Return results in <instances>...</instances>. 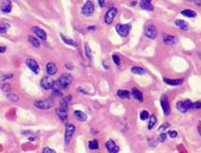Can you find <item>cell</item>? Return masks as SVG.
<instances>
[{
	"label": "cell",
	"mask_w": 201,
	"mask_h": 153,
	"mask_svg": "<svg viewBox=\"0 0 201 153\" xmlns=\"http://www.w3.org/2000/svg\"><path fill=\"white\" fill-rule=\"evenodd\" d=\"M71 83H72V78L70 74L63 73V74H61V76H59L55 86H58L60 89H67L70 87Z\"/></svg>",
	"instance_id": "6da1fadb"
},
{
	"label": "cell",
	"mask_w": 201,
	"mask_h": 153,
	"mask_svg": "<svg viewBox=\"0 0 201 153\" xmlns=\"http://www.w3.org/2000/svg\"><path fill=\"white\" fill-rule=\"evenodd\" d=\"M34 106L39 110H49L54 106V101L52 98H46L44 100H36L34 102Z\"/></svg>",
	"instance_id": "7a4b0ae2"
},
{
	"label": "cell",
	"mask_w": 201,
	"mask_h": 153,
	"mask_svg": "<svg viewBox=\"0 0 201 153\" xmlns=\"http://www.w3.org/2000/svg\"><path fill=\"white\" fill-rule=\"evenodd\" d=\"M94 12H95V4H94L92 0H87L86 3L83 5L81 10L82 15H84L86 17H89V16H92L94 14Z\"/></svg>",
	"instance_id": "3957f363"
},
{
	"label": "cell",
	"mask_w": 201,
	"mask_h": 153,
	"mask_svg": "<svg viewBox=\"0 0 201 153\" xmlns=\"http://www.w3.org/2000/svg\"><path fill=\"white\" fill-rule=\"evenodd\" d=\"M145 36L149 39H155L158 37V30L154 24H147L145 27Z\"/></svg>",
	"instance_id": "277c9868"
},
{
	"label": "cell",
	"mask_w": 201,
	"mask_h": 153,
	"mask_svg": "<svg viewBox=\"0 0 201 153\" xmlns=\"http://www.w3.org/2000/svg\"><path fill=\"white\" fill-rule=\"evenodd\" d=\"M41 87L44 88V89H46V91H49V89H52L53 87H54V81L51 76H44L41 79Z\"/></svg>",
	"instance_id": "5b68a950"
},
{
	"label": "cell",
	"mask_w": 201,
	"mask_h": 153,
	"mask_svg": "<svg viewBox=\"0 0 201 153\" xmlns=\"http://www.w3.org/2000/svg\"><path fill=\"white\" fill-rule=\"evenodd\" d=\"M115 29H116L117 33H118L121 37H126V36L129 34V32H130V30H131V24H117Z\"/></svg>",
	"instance_id": "8992f818"
},
{
	"label": "cell",
	"mask_w": 201,
	"mask_h": 153,
	"mask_svg": "<svg viewBox=\"0 0 201 153\" xmlns=\"http://www.w3.org/2000/svg\"><path fill=\"white\" fill-rule=\"evenodd\" d=\"M192 104H193V102L191 100H185L177 102L176 106L178 108V111H180L181 113H186L187 111L192 110Z\"/></svg>",
	"instance_id": "52a82bcc"
},
{
	"label": "cell",
	"mask_w": 201,
	"mask_h": 153,
	"mask_svg": "<svg viewBox=\"0 0 201 153\" xmlns=\"http://www.w3.org/2000/svg\"><path fill=\"white\" fill-rule=\"evenodd\" d=\"M117 9L116 7H111L108 10V12L106 13V16H104V21H106V24H111L114 21L115 17L117 15Z\"/></svg>",
	"instance_id": "ba28073f"
},
{
	"label": "cell",
	"mask_w": 201,
	"mask_h": 153,
	"mask_svg": "<svg viewBox=\"0 0 201 153\" xmlns=\"http://www.w3.org/2000/svg\"><path fill=\"white\" fill-rule=\"evenodd\" d=\"M74 131H76V127L74 125H71V123L66 125V128H65V137H64V141H65L66 145L70 141Z\"/></svg>",
	"instance_id": "9c48e42d"
},
{
	"label": "cell",
	"mask_w": 201,
	"mask_h": 153,
	"mask_svg": "<svg viewBox=\"0 0 201 153\" xmlns=\"http://www.w3.org/2000/svg\"><path fill=\"white\" fill-rule=\"evenodd\" d=\"M160 103H161V108H162L164 115L168 116L170 114V105L168 100H167V97L163 95L162 97H161V99H160Z\"/></svg>",
	"instance_id": "30bf717a"
},
{
	"label": "cell",
	"mask_w": 201,
	"mask_h": 153,
	"mask_svg": "<svg viewBox=\"0 0 201 153\" xmlns=\"http://www.w3.org/2000/svg\"><path fill=\"white\" fill-rule=\"evenodd\" d=\"M26 65L28 66L29 69L31 70V71H33L35 74L39 73V65L37 64V62H36L35 60L27 59V60H26Z\"/></svg>",
	"instance_id": "8fae6325"
},
{
	"label": "cell",
	"mask_w": 201,
	"mask_h": 153,
	"mask_svg": "<svg viewBox=\"0 0 201 153\" xmlns=\"http://www.w3.org/2000/svg\"><path fill=\"white\" fill-rule=\"evenodd\" d=\"M106 148L109 153H118V151H119V147L117 146L116 144H115V141L112 140V139H110V140L106 141Z\"/></svg>",
	"instance_id": "7c38bea8"
},
{
	"label": "cell",
	"mask_w": 201,
	"mask_h": 153,
	"mask_svg": "<svg viewBox=\"0 0 201 153\" xmlns=\"http://www.w3.org/2000/svg\"><path fill=\"white\" fill-rule=\"evenodd\" d=\"M31 30L33 31V33H34V34H35L39 38H41L42 41H46L47 39L46 32L44 31L42 28H39V27H32Z\"/></svg>",
	"instance_id": "4fadbf2b"
},
{
	"label": "cell",
	"mask_w": 201,
	"mask_h": 153,
	"mask_svg": "<svg viewBox=\"0 0 201 153\" xmlns=\"http://www.w3.org/2000/svg\"><path fill=\"white\" fill-rule=\"evenodd\" d=\"M58 71V68H57V65L54 64L53 62H48L46 64V72L48 76H53V74H55Z\"/></svg>",
	"instance_id": "5bb4252c"
},
{
	"label": "cell",
	"mask_w": 201,
	"mask_h": 153,
	"mask_svg": "<svg viewBox=\"0 0 201 153\" xmlns=\"http://www.w3.org/2000/svg\"><path fill=\"white\" fill-rule=\"evenodd\" d=\"M67 113H68V111L64 110V108H57V111H55V114H57V116L63 122H66L67 119H68V114H67Z\"/></svg>",
	"instance_id": "9a60e30c"
},
{
	"label": "cell",
	"mask_w": 201,
	"mask_h": 153,
	"mask_svg": "<svg viewBox=\"0 0 201 153\" xmlns=\"http://www.w3.org/2000/svg\"><path fill=\"white\" fill-rule=\"evenodd\" d=\"M163 41H164V43L167 44V45H175V44L178 43V38L164 33V34H163Z\"/></svg>",
	"instance_id": "2e32d148"
},
{
	"label": "cell",
	"mask_w": 201,
	"mask_h": 153,
	"mask_svg": "<svg viewBox=\"0 0 201 153\" xmlns=\"http://www.w3.org/2000/svg\"><path fill=\"white\" fill-rule=\"evenodd\" d=\"M164 82L170 86H180L181 84L183 83V79H167V78H165Z\"/></svg>",
	"instance_id": "e0dca14e"
},
{
	"label": "cell",
	"mask_w": 201,
	"mask_h": 153,
	"mask_svg": "<svg viewBox=\"0 0 201 153\" xmlns=\"http://www.w3.org/2000/svg\"><path fill=\"white\" fill-rule=\"evenodd\" d=\"M141 7L146 11H153L152 0H141Z\"/></svg>",
	"instance_id": "ac0fdd59"
},
{
	"label": "cell",
	"mask_w": 201,
	"mask_h": 153,
	"mask_svg": "<svg viewBox=\"0 0 201 153\" xmlns=\"http://www.w3.org/2000/svg\"><path fill=\"white\" fill-rule=\"evenodd\" d=\"M175 24H176L177 27H178L179 29H181L182 31H187V30L189 29L188 24H187L186 21L182 20V19H177V20L175 21Z\"/></svg>",
	"instance_id": "d6986e66"
},
{
	"label": "cell",
	"mask_w": 201,
	"mask_h": 153,
	"mask_svg": "<svg viewBox=\"0 0 201 153\" xmlns=\"http://www.w3.org/2000/svg\"><path fill=\"white\" fill-rule=\"evenodd\" d=\"M1 12L2 13H5V14H7V13H10L11 11H12V3H11V1H7V0H5L3 3L1 4Z\"/></svg>",
	"instance_id": "ffe728a7"
},
{
	"label": "cell",
	"mask_w": 201,
	"mask_h": 153,
	"mask_svg": "<svg viewBox=\"0 0 201 153\" xmlns=\"http://www.w3.org/2000/svg\"><path fill=\"white\" fill-rule=\"evenodd\" d=\"M131 94H132V96H133V98L135 99V100L139 101V102H143V100H144L143 94H141V91H138L137 88H133L132 91H131Z\"/></svg>",
	"instance_id": "44dd1931"
},
{
	"label": "cell",
	"mask_w": 201,
	"mask_h": 153,
	"mask_svg": "<svg viewBox=\"0 0 201 153\" xmlns=\"http://www.w3.org/2000/svg\"><path fill=\"white\" fill-rule=\"evenodd\" d=\"M74 116L76 117L77 120H79V121H81V122L86 120V115H85L82 111H74Z\"/></svg>",
	"instance_id": "7402d4cb"
},
{
	"label": "cell",
	"mask_w": 201,
	"mask_h": 153,
	"mask_svg": "<svg viewBox=\"0 0 201 153\" xmlns=\"http://www.w3.org/2000/svg\"><path fill=\"white\" fill-rule=\"evenodd\" d=\"M60 35H61V38L63 39V42L65 43V44H67V45H69V46H72V47H76V46H77V44H76L74 41L70 39L69 37H66L63 33H60Z\"/></svg>",
	"instance_id": "603a6c76"
},
{
	"label": "cell",
	"mask_w": 201,
	"mask_h": 153,
	"mask_svg": "<svg viewBox=\"0 0 201 153\" xmlns=\"http://www.w3.org/2000/svg\"><path fill=\"white\" fill-rule=\"evenodd\" d=\"M181 14L184 15V16H186V17H189V18H194L197 16V13L195 12V11H192V10H183L181 12Z\"/></svg>",
	"instance_id": "cb8c5ba5"
},
{
	"label": "cell",
	"mask_w": 201,
	"mask_h": 153,
	"mask_svg": "<svg viewBox=\"0 0 201 153\" xmlns=\"http://www.w3.org/2000/svg\"><path fill=\"white\" fill-rule=\"evenodd\" d=\"M131 71L132 73L134 74H145L146 73V70L144 68H141V67H138V66H134L131 68Z\"/></svg>",
	"instance_id": "d4e9b609"
},
{
	"label": "cell",
	"mask_w": 201,
	"mask_h": 153,
	"mask_svg": "<svg viewBox=\"0 0 201 153\" xmlns=\"http://www.w3.org/2000/svg\"><path fill=\"white\" fill-rule=\"evenodd\" d=\"M116 94H117V96L119 98H121V99H126V98L128 99V98L130 97V93L128 91H124V89H118Z\"/></svg>",
	"instance_id": "484cf974"
},
{
	"label": "cell",
	"mask_w": 201,
	"mask_h": 153,
	"mask_svg": "<svg viewBox=\"0 0 201 153\" xmlns=\"http://www.w3.org/2000/svg\"><path fill=\"white\" fill-rule=\"evenodd\" d=\"M28 41L32 46H34V47H36V48L41 47V43H39V41L37 39V38L34 37V36H29Z\"/></svg>",
	"instance_id": "4316f807"
},
{
	"label": "cell",
	"mask_w": 201,
	"mask_h": 153,
	"mask_svg": "<svg viewBox=\"0 0 201 153\" xmlns=\"http://www.w3.org/2000/svg\"><path fill=\"white\" fill-rule=\"evenodd\" d=\"M156 116L155 115H151L150 116V120H149V123H148V130H152V128L155 125V123H156Z\"/></svg>",
	"instance_id": "83f0119b"
},
{
	"label": "cell",
	"mask_w": 201,
	"mask_h": 153,
	"mask_svg": "<svg viewBox=\"0 0 201 153\" xmlns=\"http://www.w3.org/2000/svg\"><path fill=\"white\" fill-rule=\"evenodd\" d=\"M88 147H89V149L91 150H97L99 148V145H98V140H91L89 143H88Z\"/></svg>",
	"instance_id": "f1b7e54d"
},
{
	"label": "cell",
	"mask_w": 201,
	"mask_h": 153,
	"mask_svg": "<svg viewBox=\"0 0 201 153\" xmlns=\"http://www.w3.org/2000/svg\"><path fill=\"white\" fill-rule=\"evenodd\" d=\"M10 24H0V34H5L7 31L10 29Z\"/></svg>",
	"instance_id": "f546056e"
},
{
	"label": "cell",
	"mask_w": 201,
	"mask_h": 153,
	"mask_svg": "<svg viewBox=\"0 0 201 153\" xmlns=\"http://www.w3.org/2000/svg\"><path fill=\"white\" fill-rule=\"evenodd\" d=\"M85 54L87 56V58L89 60H93L92 49H91V47H89V45H88V44H86V45H85Z\"/></svg>",
	"instance_id": "4dcf8cb0"
},
{
	"label": "cell",
	"mask_w": 201,
	"mask_h": 153,
	"mask_svg": "<svg viewBox=\"0 0 201 153\" xmlns=\"http://www.w3.org/2000/svg\"><path fill=\"white\" fill-rule=\"evenodd\" d=\"M7 98L9 99V100L12 101V102H17V101L19 100V98H18L16 95H15V94H11V93L7 94Z\"/></svg>",
	"instance_id": "1f68e13d"
},
{
	"label": "cell",
	"mask_w": 201,
	"mask_h": 153,
	"mask_svg": "<svg viewBox=\"0 0 201 153\" xmlns=\"http://www.w3.org/2000/svg\"><path fill=\"white\" fill-rule=\"evenodd\" d=\"M139 117H141V120H147L149 118V113L146 110H143L141 112V115H139Z\"/></svg>",
	"instance_id": "d6a6232c"
},
{
	"label": "cell",
	"mask_w": 201,
	"mask_h": 153,
	"mask_svg": "<svg viewBox=\"0 0 201 153\" xmlns=\"http://www.w3.org/2000/svg\"><path fill=\"white\" fill-rule=\"evenodd\" d=\"M2 91H3L5 94H9V93H11L12 88H11L10 84H9V83H4L3 85H2Z\"/></svg>",
	"instance_id": "836d02e7"
},
{
	"label": "cell",
	"mask_w": 201,
	"mask_h": 153,
	"mask_svg": "<svg viewBox=\"0 0 201 153\" xmlns=\"http://www.w3.org/2000/svg\"><path fill=\"white\" fill-rule=\"evenodd\" d=\"M52 94H53V96H54V97H59V96H61V91L60 89H59V87L58 86H55V85H54V87H53L52 88Z\"/></svg>",
	"instance_id": "e575fe53"
},
{
	"label": "cell",
	"mask_w": 201,
	"mask_h": 153,
	"mask_svg": "<svg viewBox=\"0 0 201 153\" xmlns=\"http://www.w3.org/2000/svg\"><path fill=\"white\" fill-rule=\"evenodd\" d=\"M199 110V108H201V102L200 101H197V102H193V104H192V110Z\"/></svg>",
	"instance_id": "d590c367"
},
{
	"label": "cell",
	"mask_w": 201,
	"mask_h": 153,
	"mask_svg": "<svg viewBox=\"0 0 201 153\" xmlns=\"http://www.w3.org/2000/svg\"><path fill=\"white\" fill-rule=\"evenodd\" d=\"M113 61H114V63H115L116 65H119V64H120L119 56H117V54H113Z\"/></svg>",
	"instance_id": "8d00e7d4"
},
{
	"label": "cell",
	"mask_w": 201,
	"mask_h": 153,
	"mask_svg": "<svg viewBox=\"0 0 201 153\" xmlns=\"http://www.w3.org/2000/svg\"><path fill=\"white\" fill-rule=\"evenodd\" d=\"M166 137H167V135H166L165 133H161V134L159 135V140L161 141V143H163V141H165Z\"/></svg>",
	"instance_id": "74e56055"
},
{
	"label": "cell",
	"mask_w": 201,
	"mask_h": 153,
	"mask_svg": "<svg viewBox=\"0 0 201 153\" xmlns=\"http://www.w3.org/2000/svg\"><path fill=\"white\" fill-rule=\"evenodd\" d=\"M43 153H57V152L53 149H50V148L46 147V148H44V150H43Z\"/></svg>",
	"instance_id": "f35d334b"
},
{
	"label": "cell",
	"mask_w": 201,
	"mask_h": 153,
	"mask_svg": "<svg viewBox=\"0 0 201 153\" xmlns=\"http://www.w3.org/2000/svg\"><path fill=\"white\" fill-rule=\"evenodd\" d=\"M168 135H169L170 138H176L177 136H178V133L176 131H169L168 132Z\"/></svg>",
	"instance_id": "ab89813d"
},
{
	"label": "cell",
	"mask_w": 201,
	"mask_h": 153,
	"mask_svg": "<svg viewBox=\"0 0 201 153\" xmlns=\"http://www.w3.org/2000/svg\"><path fill=\"white\" fill-rule=\"evenodd\" d=\"M12 78H13V73H9V74H4V76H2L1 80L4 81V80H7V79H12Z\"/></svg>",
	"instance_id": "60d3db41"
},
{
	"label": "cell",
	"mask_w": 201,
	"mask_h": 153,
	"mask_svg": "<svg viewBox=\"0 0 201 153\" xmlns=\"http://www.w3.org/2000/svg\"><path fill=\"white\" fill-rule=\"evenodd\" d=\"M167 128H169V125H168V123H164V125H162L161 127H160L159 131L160 132H161V131H165Z\"/></svg>",
	"instance_id": "b9f144b4"
},
{
	"label": "cell",
	"mask_w": 201,
	"mask_h": 153,
	"mask_svg": "<svg viewBox=\"0 0 201 153\" xmlns=\"http://www.w3.org/2000/svg\"><path fill=\"white\" fill-rule=\"evenodd\" d=\"M97 1H98L99 7H104V4H106V0H97Z\"/></svg>",
	"instance_id": "7bdbcfd3"
},
{
	"label": "cell",
	"mask_w": 201,
	"mask_h": 153,
	"mask_svg": "<svg viewBox=\"0 0 201 153\" xmlns=\"http://www.w3.org/2000/svg\"><path fill=\"white\" fill-rule=\"evenodd\" d=\"M149 146L150 147H155V141L153 139H149Z\"/></svg>",
	"instance_id": "ee69618b"
},
{
	"label": "cell",
	"mask_w": 201,
	"mask_h": 153,
	"mask_svg": "<svg viewBox=\"0 0 201 153\" xmlns=\"http://www.w3.org/2000/svg\"><path fill=\"white\" fill-rule=\"evenodd\" d=\"M103 66H104V68H106V69H110V66H108V64H106V60H104V61H103Z\"/></svg>",
	"instance_id": "f6af8a7d"
},
{
	"label": "cell",
	"mask_w": 201,
	"mask_h": 153,
	"mask_svg": "<svg viewBox=\"0 0 201 153\" xmlns=\"http://www.w3.org/2000/svg\"><path fill=\"white\" fill-rule=\"evenodd\" d=\"M192 1H194L197 5H201V0H192Z\"/></svg>",
	"instance_id": "bcb514c9"
},
{
	"label": "cell",
	"mask_w": 201,
	"mask_h": 153,
	"mask_svg": "<svg viewBox=\"0 0 201 153\" xmlns=\"http://www.w3.org/2000/svg\"><path fill=\"white\" fill-rule=\"evenodd\" d=\"M79 91H82V93H83V94H86V95L88 94L87 91H83V89H82V88H79Z\"/></svg>",
	"instance_id": "7dc6e473"
},
{
	"label": "cell",
	"mask_w": 201,
	"mask_h": 153,
	"mask_svg": "<svg viewBox=\"0 0 201 153\" xmlns=\"http://www.w3.org/2000/svg\"><path fill=\"white\" fill-rule=\"evenodd\" d=\"M24 135H29V134H32V132H28V131H26V132H22Z\"/></svg>",
	"instance_id": "c3c4849f"
},
{
	"label": "cell",
	"mask_w": 201,
	"mask_h": 153,
	"mask_svg": "<svg viewBox=\"0 0 201 153\" xmlns=\"http://www.w3.org/2000/svg\"><path fill=\"white\" fill-rule=\"evenodd\" d=\"M198 133H199V135L201 136V125H199V127H198Z\"/></svg>",
	"instance_id": "681fc988"
},
{
	"label": "cell",
	"mask_w": 201,
	"mask_h": 153,
	"mask_svg": "<svg viewBox=\"0 0 201 153\" xmlns=\"http://www.w3.org/2000/svg\"><path fill=\"white\" fill-rule=\"evenodd\" d=\"M88 30H95V27H88Z\"/></svg>",
	"instance_id": "f907efd6"
},
{
	"label": "cell",
	"mask_w": 201,
	"mask_h": 153,
	"mask_svg": "<svg viewBox=\"0 0 201 153\" xmlns=\"http://www.w3.org/2000/svg\"><path fill=\"white\" fill-rule=\"evenodd\" d=\"M7 1H10V0H7Z\"/></svg>",
	"instance_id": "816d5d0a"
},
{
	"label": "cell",
	"mask_w": 201,
	"mask_h": 153,
	"mask_svg": "<svg viewBox=\"0 0 201 153\" xmlns=\"http://www.w3.org/2000/svg\"><path fill=\"white\" fill-rule=\"evenodd\" d=\"M188 1H191V0H188Z\"/></svg>",
	"instance_id": "f5cc1de1"
}]
</instances>
